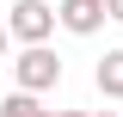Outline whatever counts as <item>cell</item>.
<instances>
[{
	"label": "cell",
	"mask_w": 123,
	"mask_h": 117,
	"mask_svg": "<svg viewBox=\"0 0 123 117\" xmlns=\"http://www.w3.org/2000/svg\"><path fill=\"white\" fill-rule=\"evenodd\" d=\"M12 74H18V86H25V92H49V86L62 80V56H55L49 43H25L18 62H12Z\"/></svg>",
	"instance_id": "obj_1"
},
{
	"label": "cell",
	"mask_w": 123,
	"mask_h": 117,
	"mask_svg": "<svg viewBox=\"0 0 123 117\" xmlns=\"http://www.w3.org/2000/svg\"><path fill=\"white\" fill-rule=\"evenodd\" d=\"M6 25H12V37H18V43H49V31L62 25V13L49 6V0H12Z\"/></svg>",
	"instance_id": "obj_2"
},
{
	"label": "cell",
	"mask_w": 123,
	"mask_h": 117,
	"mask_svg": "<svg viewBox=\"0 0 123 117\" xmlns=\"http://www.w3.org/2000/svg\"><path fill=\"white\" fill-rule=\"evenodd\" d=\"M55 13H62V31H74V37H92V31L111 19V6H105V0H62Z\"/></svg>",
	"instance_id": "obj_3"
},
{
	"label": "cell",
	"mask_w": 123,
	"mask_h": 117,
	"mask_svg": "<svg viewBox=\"0 0 123 117\" xmlns=\"http://www.w3.org/2000/svg\"><path fill=\"white\" fill-rule=\"evenodd\" d=\"M92 80H98V92H105V99H123V49H105V56H98V68H92Z\"/></svg>",
	"instance_id": "obj_4"
},
{
	"label": "cell",
	"mask_w": 123,
	"mask_h": 117,
	"mask_svg": "<svg viewBox=\"0 0 123 117\" xmlns=\"http://www.w3.org/2000/svg\"><path fill=\"white\" fill-rule=\"evenodd\" d=\"M0 117H49V111H43V105H37V92H25V86H18L12 99L0 105Z\"/></svg>",
	"instance_id": "obj_5"
},
{
	"label": "cell",
	"mask_w": 123,
	"mask_h": 117,
	"mask_svg": "<svg viewBox=\"0 0 123 117\" xmlns=\"http://www.w3.org/2000/svg\"><path fill=\"white\" fill-rule=\"evenodd\" d=\"M6 37H12V25H6V19H0V56H6Z\"/></svg>",
	"instance_id": "obj_6"
},
{
	"label": "cell",
	"mask_w": 123,
	"mask_h": 117,
	"mask_svg": "<svg viewBox=\"0 0 123 117\" xmlns=\"http://www.w3.org/2000/svg\"><path fill=\"white\" fill-rule=\"evenodd\" d=\"M105 6H111V19H117V25H123V0H105Z\"/></svg>",
	"instance_id": "obj_7"
},
{
	"label": "cell",
	"mask_w": 123,
	"mask_h": 117,
	"mask_svg": "<svg viewBox=\"0 0 123 117\" xmlns=\"http://www.w3.org/2000/svg\"><path fill=\"white\" fill-rule=\"evenodd\" d=\"M49 117H86V111H49Z\"/></svg>",
	"instance_id": "obj_8"
},
{
	"label": "cell",
	"mask_w": 123,
	"mask_h": 117,
	"mask_svg": "<svg viewBox=\"0 0 123 117\" xmlns=\"http://www.w3.org/2000/svg\"><path fill=\"white\" fill-rule=\"evenodd\" d=\"M98 117H117V111H98Z\"/></svg>",
	"instance_id": "obj_9"
}]
</instances>
